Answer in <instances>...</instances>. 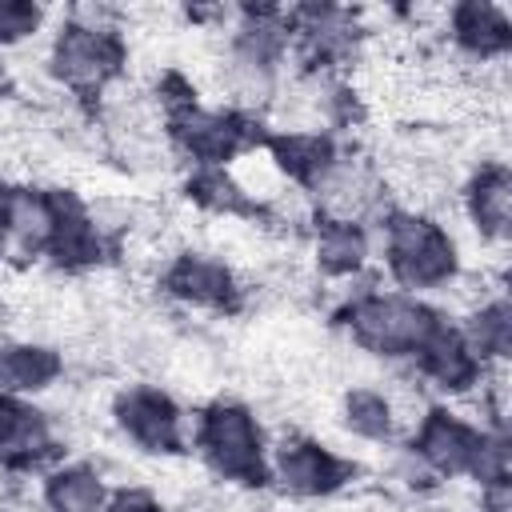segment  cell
I'll list each match as a JSON object with an SVG mask.
<instances>
[{
  "label": "cell",
  "mask_w": 512,
  "mask_h": 512,
  "mask_svg": "<svg viewBox=\"0 0 512 512\" xmlns=\"http://www.w3.org/2000/svg\"><path fill=\"white\" fill-rule=\"evenodd\" d=\"M380 256L392 276V284L408 296L420 292H444L464 260L456 248V236L440 216L428 212H408V208H388L380 220Z\"/></svg>",
  "instance_id": "obj_1"
},
{
  "label": "cell",
  "mask_w": 512,
  "mask_h": 512,
  "mask_svg": "<svg viewBox=\"0 0 512 512\" xmlns=\"http://www.w3.org/2000/svg\"><path fill=\"white\" fill-rule=\"evenodd\" d=\"M444 312L420 296L408 292H348L340 304V328L356 344V352H368L376 360H412L428 336L440 328Z\"/></svg>",
  "instance_id": "obj_2"
},
{
  "label": "cell",
  "mask_w": 512,
  "mask_h": 512,
  "mask_svg": "<svg viewBox=\"0 0 512 512\" xmlns=\"http://www.w3.org/2000/svg\"><path fill=\"white\" fill-rule=\"evenodd\" d=\"M188 448H196L200 464L232 484V488H260L268 480V440L260 420L240 400H212L196 420Z\"/></svg>",
  "instance_id": "obj_3"
},
{
  "label": "cell",
  "mask_w": 512,
  "mask_h": 512,
  "mask_svg": "<svg viewBox=\"0 0 512 512\" xmlns=\"http://www.w3.org/2000/svg\"><path fill=\"white\" fill-rule=\"evenodd\" d=\"M124 64H128L124 28H92L64 12L60 28L48 32V48H44L48 80L72 100H88V96L100 100L124 76Z\"/></svg>",
  "instance_id": "obj_4"
},
{
  "label": "cell",
  "mask_w": 512,
  "mask_h": 512,
  "mask_svg": "<svg viewBox=\"0 0 512 512\" xmlns=\"http://www.w3.org/2000/svg\"><path fill=\"white\" fill-rule=\"evenodd\" d=\"M108 416L120 428V436L148 456H180L188 448V436H192L184 408L164 388H152V384L120 388L112 396Z\"/></svg>",
  "instance_id": "obj_5"
},
{
  "label": "cell",
  "mask_w": 512,
  "mask_h": 512,
  "mask_svg": "<svg viewBox=\"0 0 512 512\" xmlns=\"http://www.w3.org/2000/svg\"><path fill=\"white\" fill-rule=\"evenodd\" d=\"M356 468L312 436H280L268 448V480L296 500H328L348 488Z\"/></svg>",
  "instance_id": "obj_6"
},
{
  "label": "cell",
  "mask_w": 512,
  "mask_h": 512,
  "mask_svg": "<svg viewBox=\"0 0 512 512\" xmlns=\"http://www.w3.org/2000/svg\"><path fill=\"white\" fill-rule=\"evenodd\" d=\"M156 280L176 304L200 312H236L244 300L236 268L220 252H204V248H180L156 272Z\"/></svg>",
  "instance_id": "obj_7"
},
{
  "label": "cell",
  "mask_w": 512,
  "mask_h": 512,
  "mask_svg": "<svg viewBox=\"0 0 512 512\" xmlns=\"http://www.w3.org/2000/svg\"><path fill=\"white\" fill-rule=\"evenodd\" d=\"M408 436H412L408 452H412L436 480H452V476H468L484 428H480L472 416L456 412V408L428 404V412L416 420V428H412Z\"/></svg>",
  "instance_id": "obj_8"
},
{
  "label": "cell",
  "mask_w": 512,
  "mask_h": 512,
  "mask_svg": "<svg viewBox=\"0 0 512 512\" xmlns=\"http://www.w3.org/2000/svg\"><path fill=\"white\" fill-rule=\"evenodd\" d=\"M512 220V180L504 160H476L460 184V224L488 248L508 244Z\"/></svg>",
  "instance_id": "obj_9"
},
{
  "label": "cell",
  "mask_w": 512,
  "mask_h": 512,
  "mask_svg": "<svg viewBox=\"0 0 512 512\" xmlns=\"http://www.w3.org/2000/svg\"><path fill=\"white\" fill-rule=\"evenodd\" d=\"M108 240L100 236L88 200H80L72 188H52V236L44 256L52 260V268L64 272H88L104 260Z\"/></svg>",
  "instance_id": "obj_10"
},
{
  "label": "cell",
  "mask_w": 512,
  "mask_h": 512,
  "mask_svg": "<svg viewBox=\"0 0 512 512\" xmlns=\"http://www.w3.org/2000/svg\"><path fill=\"white\" fill-rule=\"evenodd\" d=\"M260 148L268 152V160L276 164V172L300 188V192H312L328 168L336 164L340 156V144L332 132H312V128H276V132H264Z\"/></svg>",
  "instance_id": "obj_11"
},
{
  "label": "cell",
  "mask_w": 512,
  "mask_h": 512,
  "mask_svg": "<svg viewBox=\"0 0 512 512\" xmlns=\"http://www.w3.org/2000/svg\"><path fill=\"white\" fill-rule=\"evenodd\" d=\"M48 236H52V188L16 184L12 196H8V220H4L0 256L36 260V256H44Z\"/></svg>",
  "instance_id": "obj_12"
},
{
  "label": "cell",
  "mask_w": 512,
  "mask_h": 512,
  "mask_svg": "<svg viewBox=\"0 0 512 512\" xmlns=\"http://www.w3.org/2000/svg\"><path fill=\"white\" fill-rule=\"evenodd\" d=\"M64 376V356L44 340H0V396L48 392Z\"/></svg>",
  "instance_id": "obj_13"
},
{
  "label": "cell",
  "mask_w": 512,
  "mask_h": 512,
  "mask_svg": "<svg viewBox=\"0 0 512 512\" xmlns=\"http://www.w3.org/2000/svg\"><path fill=\"white\" fill-rule=\"evenodd\" d=\"M372 256V236L364 224H348V220H324L312 216V264L328 276V280H352L364 272Z\"/></svg>",
  "instance_id": "obj_14"
},
{
  "label": "cell",
  "mask_w": 512,
  "mask_h": 512,
  "mask_svg": "<svg viewBox=\"0 0 512 512\" xmlns=\"http://www.w3.org/2000/svg\"><path fill=\"white\" fill-rule=\"evenodd\" d=\"M456 328H460L468 352L484 368H504L508 364V352H512V308H508L504 292H492L488 300L468 308Z\"/></svg>",
  "instance_id": "obj_15"
},
{
  "label": "cell",
  "mask_w": 512,
  "mask_h": 512,
  "mask_svg": "<svg viewBox=\"0 0 512 512\" xmlns=\"http://www.w3.org/2000/svg\"><path fill=\"white\" fill-rule=\"evenodd\" d=\"M40 504L48 512H104V504H108L104 472L84 460L56 464V468H48V476L40 484Z\"/></svg>",
  "instance_id": "obj_16"
},
{
  "label": "cell",
  "mask_w": 512,
  "mask_h": 512,
  "mask_svg": "<svg viewBox=\"0 0 512 512\" xmlns=\"http://www.w3.org/2000/svg\"><path fill=\"white\" fill-rule=\"evenodd\" d=\"M340 420H344V428L356 440H368V444H388V440L400 436L396 408H392L388 392L376 388L372 380L344 388V396H340Z\"/></svg>",
  "instance_id": "obj_17"
},
{
  "label": "cell",
  "mask_w": 512,
  "mask_h": 512,
  "mask_svg": "<svg viewBox=\"0 0 512 512\" xmlns=\"http://www.w3.org/2000/svg\"><path fill=\"white\" fill-rule=\"evenodd\" d=\"M48 12L40 4H24V0H0V48H24L28 40H36L44 32Z\"/></svg>",
  "instance_id": "obj_18"
},
{
  "label": "cell",
  "mask_w": 512,
  "mask_h": 512,
  "mask_svg": "<svg viewBox=\"0 0 512 512\" xmlns=\"http://www.w3.org/2000/svg\"><path fill=\"white\" fill-rule=\"evenodd\" d=\"M104 512H168V508H164V500H160L152 488H144V484H124V488L108 492Z\"/></svg>",
  "instance_id": "obj_19"
},
{
  "label": "cell",
  "mask_w": 512,
  "mask_h": 512,
  "mask_svg": "<svg viewBox=\"0 0 512 512\" xmlns=\"http://www.w3.org/2000/svg\"><path fill=\"white\" fill-rule=\"evenodd\" d=\"M8 196H12V184L8 176H0V240H4V220H8Z\"/></svg>",
  "instance_id": "obj_20"
}]
</instances>
